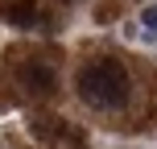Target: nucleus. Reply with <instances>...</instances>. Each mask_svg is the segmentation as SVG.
Segmentation results:
<instances>
[{
    "label": "nucleus",
    "mask_w": 157,
    "mask_h": 149,
    "mask_svg": "<svg viewBox=\"0 0 157 149\" xmlns=\"http://www.w3.org/2000/svg\"><path fill=\"white\" fill-rule=\"evenodd\" d=\"M78 95H83V104H91V108H124L128 95H132V83H128V71L120 62H112V58H99V62H87L83 71H78Z\"/></svg>",
    "instance_id": "f257e3e1"
},
{
    "label": "nucleus",
    "mask_w": 157,
    "mask_h": 149,
    "mask_svg": "<svg viewBox=\"0 0 157 149\" xmlns=\"http://www.w3.org/2000/svg\"><path fill=\"white\" fill-rule=\"evenodd\" d=\"M17 75H21V87L29 95H54V87H58L54 83V71H50L46 62H25Z\"/></svg>",
    "instance_id": "f03ea898"
},
{
    "label": "nucleus",
    "mask_w": 157,
    "mask_h": 149,
    "mask_svg": "<svg viewBox=\"0 0 157 149\" xmlns=\"http://www.w3.org/2000/svg\"><path fill=\"white\" fill-rule=\"evenodd\" d=\"M8 21L13 25H37V8L33 4H17L13 13H8Z\"/></svg>",
    "instance_id": "7ed1b4c3"
},
{
    "label": "nucleus",
    "mask_w": 157,
    "mask_h": 149,
    "mask_svg": "<svg viewBox=\"0 0 157 149\" xmlns=\"http://www.w3.org/2000/svg\"><path fill=\"white\" fill-rule=\"evenodd\" d=\"M141 25H145V33H157V4L141 8Z\"/></svg>",
    "instance_id": "20e7f679"
}]
</instances>
